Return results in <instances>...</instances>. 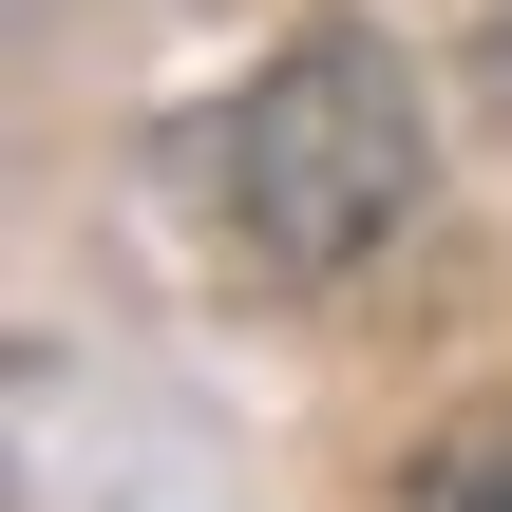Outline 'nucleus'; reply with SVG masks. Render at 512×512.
Instances as JSON below:
<instances>
[{
    "label": "nucleus",
    "mask_w": 512,
    "mask_h": 512,
    "mask_svg": "<svg viewBox=\"0 0 512 512\" xmlns=\"http://www.w3.org/2000/svg\"><path fill=\"white\" fill-rule=\"evenodd\" d=\"M209 190H228V228H247V266H285V285H342L361 247H399V209L437 190V114H418V76L380 57V38H285L247 95H228V133H209Z\"/></svg>",
    "instance_id": "f257e3e1"
},
{
    "label": "nucleus",
    "mask_w": 512,
    "mask_h": 512,
    "mask_svg": "<svg viewBox=\"0 0 512 512\" xmlns=\"http://www.w3.org/2000/svg\"><path fill=\"white\" fill-rule=\"evenodd\" d=\"M418 512H512V418L437 437V456H418Z\"/></svg>",
    "instance_id": "f03ea898"
}]
</instances>
